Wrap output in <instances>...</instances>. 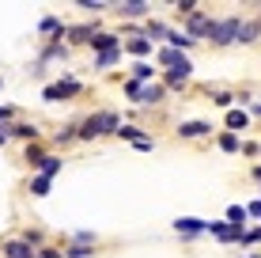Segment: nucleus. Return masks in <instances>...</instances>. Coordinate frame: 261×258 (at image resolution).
I'll use <instances>...</instances> for the list:
<instances>
[{
    "mask_svg": "<svg viewBox=\"0 0 261 258\" xmlns=\"http://www.w3.org/2000/svg\"><path fill=\"white\" fill-rule=\"evenodd\" d=\"M118 129H121V118L114 110H95V114H87V118L80 122L76 137L80 140H98V137H118Z\"/></svg>",
    "mask_w": 261,
    "mask_h": 258,
    "instance_id": "f257e3e1",
    "label": "nucleus"
},
{
    "mask_svg": "<svg viewBox=\"0 0 261 258\" xmlns=\"http://www.w3.org/2000/svg\"><path fill=\"white\" fill-rule=\"evenodd\" d=\"M242 31V15H227V19H212L208 27V42L212 46H235Z\"/></svg>",
    "mask_w": 261,
    "mask_h": 258,
    "instance_id": "f03ea898",
    "label": "nucleus"
},
{
    "mask_svg": "<svg viewBox=\"0 0 261 258\" xmlns=\"http://www.w3.org/2000/svg\"><path fill=\"white\" fill-rule=\"evenodd\" d=\"M76 95H84V84H80L76 76H61L57 84L42 87V103H68V99H76Z\"/></svg>",
    "mask_w": 261,
    "mask_h": 258,
    "instance_id": "7ed1b4c3",
    "label": "nucleus"
},
{
    "mask_svg": "<svg viewBox=\"0 0 261 258\" xmlns=\"http://www.w3.org/2000/svg\"><path fill=\"white\" fill-rule=\"evenodd\" d=\"M208 27H212V15H208V12H201V8H197L193 15H186V34H190L193 42L208 38Z\"/></svg>",
    "mask_w": 261,
    "mask_h": 258,
    "instance_id": "20e7f679",
    "label": "nucleus"
},
{
    "mask_svg": "<svg viewBox=\"0 0 261 258\" xmlns=\"http://www.w3.org/2000/svg\"><path fill=\"white\" fill-rule=\"evenodd\" d=\"M208 133H212V122H204V118L178 122V137L182 140H197V137H208Z\"/></svg>",
    "mask_w": 261,
    "mask_h": 258,
    "instance_id": "39448f33",
    "label": "nucleus"
},
{
    "mask_svg": "<svg viewBox=\"0 0 261 258\" xmlns=\"http://www.w3.org/2000/svg\"><path fill=\"white\" fill-rule=\"evenodd\" d=\"M65 57H68V46H65V42H61V38H49L46 46L38 50V61H34V65L42 68V65H46V61H65Z\"/></svg>",
    "mask_w": 261,
    "mask_h": 258,
    "instance_id": "423d86ee",
    "label": "nucleus"
},
{
    "mask_svg": "<svg viewBox=\"0 0 261 258\" xmlns=\"http://www.w3.org/2000/svg\"><path fill=\"white\" fill-rule=\"evenodd\" d=\"M8 137H15V140H27V145H34V140L42 137V129L34 126V122H19V118H15L12 126H8Z\"/></svg>",
    "mask_w": 261,
    "mask_h": 258,
    "instance_id": "0eeeda50",
    "label": "nucleus"
},
{
    "mask_svg": "<svg viewBox=\"0 0 261 258\" xmlns=\"http://www.w3.org/2000/svg\"><path fill=\"white\" fill-rule=\"evenodd\" d=\"M155 65H163L167 73L170 68H182V65H193L186 53H178V50H170V46H163V50H155Z\"/></svg>",
    "mask_w": 261,
    "mask_h": 258,
    "instance_id": "6e6552de",
    "label": "nucleus"
},
{
    "mask_svg": "<svg viewBox=\"0 0 261 258\" xmlns=\"http://www.w3.org/2000/svg\"><path fill=\"white\" fill-rule=\"evenodd\" d=\"M95 34H98V23H80V27H68L65 38L72 42V46H91Z\"/></svg>",
    "mask_w": 261,
    "mask_h": 258,
    "instance_id": "1a4fd4ad",
    "label": "nucleus"
},
{
    "mask_svg": "<svg viewBox=\"0 0 261 258\" xmlns=\"http://www.w3.org/2000/svg\"><path fill=\"white\" fill-rule=\"evenodd\" d=\"M114 8H118L121 19H144V15H151V4H144V0H121Z\"/></svg>",
    "mask_w": 261,
    "mask_h": 258,
    "instance_id": "9d476101",
    "label": "nucleus"
},
{
    "mask_svg": "<svg viewBox=\"0 0 261 258\" xmlns=\"http://www.w3.org/2000/svg\"><path fill=\"white\" fill-rule=\"evenodd\" d=\"M174 232L182 236V239L204 236V220H201V217H178V220H174Z\"/></svg>",
    "mask_w": 261,
    "mask_h": 258,
    "instance_id": "9b49d317",
    "label": "nucleus"
},
{
    "mask_svg": "<svg viewBox=\"0 0 261 258\" xmlns=\"http://www.w3.org/2000/svg\"><path fill=\"white\" fill-rule=\"evenodd\" d=\"M121 53H133L137 61H148V53H155V46H151V42L144 38V34H133V38L121 46Z\"/></svg>",
    "mask_w": 261,
    "mask_h": 258,
    "instance_id": "f8f14e48",
    "label": "nucleus"
},
{
    "mask_svg": "<svg viewBox=\"0 0 261 258\" xmlns=\"http://www.w3.org/2000/svg\"><path fill=\"white\" fill-rule=\"evenodd\" d=\"M0 254H4V258H34L38 251H31L19 236H12V239H4V243H0Z\"/></svg>",
    "mask_w": 261,
    "mask_h": 258,
    "instance_id": "ddd939ff",
    "label": "nucleus"
},
{
    "mask_svg": "<svg viewBox=\"0 0 261 258\" xmlns=\"http://www.w3.org/2000/svg\"><path fill=\"white\" fill-rule=\"evenodd\" d=\"M38 31H42V34H53V38H65V34H68V23H61V15H42V19H38Z\"/></svg>",
    "mask_w": 261,
    "mask_h": 258,
    "instance_id": "4468645a",
    "label": "nucleus"
},
{
    "mask_svg": "<svg viewBox=\"0 0 261 258\" xmlns=\"http://www.w3.org/2000/svg\"><path fill=\"white\" fill-rule=\"evenodd\" d=\"M163 95H167V87L163 84H159V80H155V84H144L140 87V106H155V103H163Z\"/></svg>",
    "mask_w": 261,
    "mask_h": 258,
    "instance_id": "2eb2a0df",
    "label": "nucleus"
},
{
    "mask_svg": "<svg viewBox=\"0 0 261 258\" xmlns=\"http://www.w3.org/2000/svg\"><path fill=\"white\" fill-rule=\"evenodd\" d=\"M91 50H95V53H110V50H121V38H118V34H110V31H98L95 38H91Z\"/></svg>",
    "mask_w": 261,
    "mask_h": 258,
    "instance_id": "dca6fc26",
    "label": "nucleus"
},
{
    "mask_svg": "<svg viewBox=\"0 0 261 258\" xmlns=\"http://www.w3.org/2000/svg\"><path fill=\"white\" fill-rule=\"evenodd\" d=\"M155 76H159V68L151 61H133V80L137 84H155Z\"/></svg>",
    "mask_w": 261,
    "mask_h": 258,
    "instance_id": "f3484780",
    "label": "nucleus"
},
{
    "mask_svg": "<svg viewBox=\"0 0 261 258\" xmlns=\"http://www.w3.org/2000/svg\"><path fill=\"white\" fill-rule=\"evenodd\" d=\"M223 126H227V133H239V129H246V126H250V114L242 110V106H231L227 118H223Z\"/></svg>",
    "mask_w": 261,
    "mask_h": 258,
    "instance_id": "a211bd4d",
    "label": "nucleus"
},
{
    "mask_svg": "<svg viewBox=\"0 0 261 258\" xmlns=\"http://www.w3.org/2000/svg\"><path fill=\"white\" fill-rule=\"evenodd\" d=\"M190 76H193V68H170V73H163L159 84H163V87H186Z\"/></svg>",
    "mask_w": 261,
    "mask_h": 258,
    "instance_id": "6ab92c4d",
    "label": "nucleus"
},
{
    "mask_svg": "<svg viewBox=\"0 0 261 258\" xmlns=\"http://www.w3.org/2000/svg\"><path fill=\"white\" fill-rule=\"evenodd\" d=\"M261 38V19H242V31H239V42L242 46H254Z\"/></svg>",
    "mask_w": 261,
    "mask_h": 258,
    "instance_id": "aec40b11",
    "label": "nucleus"
},
{
    "mask_svg": "<svg viewBox=\"0 0 261 258\" xmlns=\"http://www.w3.org/2000/svg\"><path fill=\"white\" fill-rule=\"evenodd\" d=\"M61 167H65V159H61V156H53V152H46V159H42V167H38L34 175H46V179H57V175H61Z\"/></svg>",
    "mask_w": 261,
    "mask_h": 258,
    "instance_id": "412c9836",
    "label": "nucleus"
},
{
    "mask_svg": "<svg viewBox=\"0 0 261 258\" xmlns=\"http://www.w3.org/2000/svg\"><path fill=\"white\" fill-rule=\"evenodd\" d=\"M144 38H148V42H159V38H163L167 42V34H170V27L167 23H159V19H148V23H144Z\"/></svg>",
    "mask_w": 261,
    "mask_h": 258,
    "instance_id": "4be33fe9",
    "label": "nucleus"
},
{
    "mask_svg": "<svg viewBox=\"0 0 261 258\" xmlns=\"http://www.w3.org/2000/svg\"><path fill=\"white\" fill-rule=\"evenodd\" d=\"M216 145H220V152H227V156L242 152V140H239V133H227V129H223L220 137H216Z\"/></svg>",
    "mask_w": 261,
    "mask_h": 258,
    "instance_id": "5701e85b",
    "label": "nucleus"
},
{
    "mask_svg": "<svg viewBox=\"0 0 261 258\" xmlns=\"http://www.w3.org/2000/svg\"><path fill=\"white\" fill-rule=\"evenodd\" d=\"M23 159H27V167H34V171H38V167H42V159H46V148H42V140L27 145V148H23Z\"/></svg>",
    "mask_w": 261,
    "mask_h": 258,
    "instance_id": "b1692460",
    "label": "nucleus"
},
{
    "mask_svg": "<svg viewBox=\"0 0 261 258\" xmlns=\"http://www.w3.org/2000/svg\"><path fill=\"white\" fill-rule=\"evenodd\" d=\"M27 190H31L34 198H46V194L53 190V179H46V175H31V182H27Z\"/></svg>",
    "mask_w": 261,
    "mask_h": 258,
    "instance_id": "393cba45",
    "label": "nucleus"
},
{
    "mask_svg": "<svg viewBox=\"0 0 261 258\" xmlns=\"http://www.w3.org/2000/svg\"><path fill=\"white\" fill-rule=\"evenodd\" d=\"M19 239L31 251H42V247H46V232H42V228H27V232H19Z\"/></svg>",
    "mask_w": 261,
    "mask_h": 258,
    "instance_id": "a878e982",
    "label": "nucleus"
},
{
    "mask_svg": "<svg viewBox=\"0 0 261 258\" xmlns=\"http://www.w3.org/2000/svg\"><path fill=\"white\" fill-rule=\"evenodd\" d=\"M76 133H80V122H68V126H61L53 133V145H72V140H80Z\"/></svg>",
    "mask_w": 261,
    "mask_h": 258,
    "instance_id": "bb28decb",
    "label": "nucleus"
},
{
    "mask_svg": "<svg viewBox=\"0 0 261 258\" xmlns=\"http://www.w3.org/2000/svg\"><path fill=\"white\" fill-rule=\"evenodd\" d=\"M167 46H170V50H178V53H186V50L193 46V38H190L186 31H170V34H167Z\"/></svg>",
    "mask_w": 261,
    "mask_h": 258,
    "instance_id": "cd10ccee",
    "label": "nucleus"
},
{
    "mask_svg": "<svg viewBox=\"0 0 261 258\" xmlns=\"http://www.w3.org/2000/svg\"><path fill=\"white\" fill-rule=\"evenodd\" d=\"M68 243H80V247H95V243H98V236L91 232V228H80V232H72V236H68Z\"/></svg>",
    "mask_w": 261,
    "mask_h": 258,
    "instance_id": "c85d7f7f",
    "label": "nucleus"
},
{
    "mask_svg": "<svg viewBox=\"0 0 261 258\" xmlns=\"http://www.w3.org/2000/svg\"><path fill=\"white\" fill-rule=\"evenodd\" d=\"M246 205H227V224H235V228H246Z\"/></svg>",
    "mask_w": 261,
    "mask_h": 258,
    "instance_id": "c756f323",
    "label": "nucleus"
},
{
    "mask_svg": "<svg viewBox=\"0 0 261 258\" xmlns=\"http://www.w3.org/2000/svg\"><path fill=\"white\" fill-rule=\"evenodd\" d=\"M121 61V50H110V53H95V68H110Z\"/></svg>",
    "mask_w": 261,
    "mask_h": 258,
    "instance_id": "7c9ffc66",
    "label": "nucleus"
},
{
    "mask_svg": "<svg viewBox=\"0 0 261 258\" xmlns=\"http://www.w3.org/2000/svg\"><path fill=\"white\" fill-rule=\"evenodd\" d=\"M212 103L220 106V110H231V103H239L235 91H212Z\"/></svg>",
    "mask_w": 261,
    "mask_h": 258,
    "instance_id": "2f4dec72",
    "label": "nucleus"
},
{
    "mask_svg": "<svg viewBox=\"0 0 261 258\" xmlns=\"http://www.w3.org/2000/svg\"><path fill=\"white\" fill-rule=\"evenodd\" d=\"M76 8H84L87 15H98V12H106V8H114V4H102V0H76Z\"/></svg>",
    "mask_w": 261,
    "mask_h": 258,
    "instance_id": "473e14b6",
    "label": "nucleus"
},
{
    "mask_svg": "<svg viewBox=\"0 0 261 258\" xmlns=\"http://www.w3.org/2000/svg\"><path fill=\"white\" fill-rule=\"evenodd\" d=\"M61 258H91V247H80V243H68L65 251H61Z\"/></svg>",
    "mask_w": 261,
    "mask_h": 258,
    "instance_id": "72a5a7b5",
    "label": "nucleus"
},
{
    "mask_svg": "<svg viewBox=\"0 0 261 258\" xmlns=\"http://www.w3.org/2000/svg\"><path fill=\"white\" fill-rule=\"evenodd\" d=\"M118 137H121V140H133V145H137V140L144 137V129H140V126H121V129H118Z\"/></svg>",
    "mask_w": 261,
    "mask_h": 258,
    "instance_id": "f704fd0d",
    "label": "nucleus"
},
{
    "mask_svg": "<svg viewBox=\"0 0 261 258\" xmlns=\"http://www.w3.org/2000/svg\"><path fill=\"white\" fill-rule=\"evenodd\" d=\"M15 118H19V110H15V106H8V103H0V126H12Z\"/></svg>",
    "mask_w": 261,
    "mask_h": 258,
    "instance_id": "c9c22d12",
    "label": "nucleus"
},
{
    "mask_svg": "<svg viewBox=\"0 0 261 258\" xmlns=\"http://www.w3.org/2000/svg\"><path fill=\"white\" fill-rule=\"evenodd\" d=\"M254 243H261V228H246V232H242V243H239V247H254Z\"/></svg>",
    "mask_w": 261,
    "mask_h": 258,
    "instance_id": "e433bc0d",
    "label": "nucleus"
},
{
    "mask_svg": "<svg viewBox=\"0 0 261 258\" xmlns=\"http://www.w3.org/2000/svg\"><path fill=\"white\" fill-rule=\"evenodd\" d=\"M197 8H201L197 0H178V4H174V12H178V15H193Z\"/></svg>",
    "mask_w": 261,
    "mask_h": 258,
    "instance_id": "4c0bfd02",
    "label": "nucleus"
},
{
    "mask_svg": "<svg viewBox=\"0 0 261 258\" xmlns=\"http://www.w3.org/2000/svg\"><path fill=\"white\" fill-rule=\"evenodd\" d=\"M133 148H137V152H151V148H155V140H151L148 133H144V137H140V140H137V145H133Z\"/></svg>",
    "mask_w": 261,
    "mask_h": 258,
    "instance_id": "58836bf2",
    "label": "nucleus"
},
{
    "mask_svg": "<svg viewBox=\"0 0 261 258\" xmlns=\"http://www.w3.org/2000/svg\"><path fill=\"white\" fill-rule=\"evenodd\" d=\"M140 87H144V84H137V80H129V84H125V95H129V99H140Z\"/></svg>",
    "mask_w": 261,
    "mask_h": 258,
    "instance_id": "ea45409f",
    "label": "nucleus"
},
{
    "mask_svg": "<svg viewBox=\"0 0 261 258\" xmlns=\"http://www.w3.org/2000/svg\"><path fill=\"white\" fill-rule=\"evenodd\" d=\"M34 258H61V251H57V247H49V243H46V247H42V251L34 254Z\"/></svg>",
    "mask_w": 261,
    "mask_h": 258,
    "instance_id": "a19ab883",
    "label": "nucleus"
},
{
    "mask_svg": "<svg viewBox=\"0 0 261 258\" xmlns=\"http://www.w3.org/2000/svg\"><path fill=\"white\" fill-rule=\"evenodd\" d=\"M246 217H257V220H261V201H250V205H246Z\"/></svg>",
    "mask_w": 261,
    "mask_h": 258,
    "instance_id": "79ce46f5",
    "label": "nucleus"
},
{
    "mask_svg": "<svg viewBox=\"0 0 261 258\" xmlns=\"http://www.w3.org/2000/svg\"><path fill=\"white\" fill-rule=\"evenodd\" d=\"M8 140H12V137H8V126H0V148H4Z\"/></svg>",
    "mask_w": 261,
    "mask_h": 258,
    "instance_id": "37998d69",
    "label": "nucleus"
},
{
    "mask_svg": "<svg viewBox=\"0 0 261 258\" xmlns=\"http://www.w3.org/2000/svg\"><path fill=\"white\" fill-rule=\"evenodd\" d=\"M250 114H257V118H261V103H250Z\"/></svg>",
    "mask_w": 261,
    "mask_h": 258,
    "instance_id": "c03bdc74",
    "label": "nucleus"
},
{
    "mask_svg": "<svg viewBox=\"0 0 261 258\" xmlns=\"http://www.w3.org/2000/svg\"><path fill=\"white\" fill-rule=\"evenodd\" d=\"M250 175H254V179L261 182V163H257V167H254V171H250Z\"/></svg>",
    "mask_w": 261,
    "mask_h": 258,
    "instance_id": "a18cd8bd",
    "label": "nucleus"
},
{
    "mask_svg": "<svg viewBox=\"0 0 261 258\" xmlns=\"http://www.w3.org/2000/svg\"><path fill=\"white\" fill-rule=\"evenodd\" d=\"M246 258H261V254H246Z\"/></svg>",
    "mask_w": 261,
    "mask_h": 258,
    "instance_id": "49530a36",
    "label": "nucleus"
},
{
    "mask_svg": "<svg viewBox=\"0 0 261 258\" xmlns=\"http://www.w3.org/2000/svg\"><path fill=\"white\" fill-rule=\"evenodd\" d=\"M0 87H4V80H0Z\"/></svg>",
    "mask_w": 261,
    "mask_h": 258,
    "instance_id": "de8ad7c7",
    "label": "nucleus"
}]
</instances>
